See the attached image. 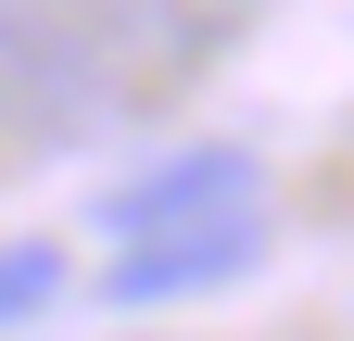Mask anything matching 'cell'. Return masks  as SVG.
<instances>
[{
	"instance_id": "cell-4",
	"label": "cell",
	"mask_w": 354,
	"mask_h": 341,
	"mask_svg": "<svg viewBox=\"0 0 354 341\" xmlns=\"http://www.w3.org/2000/svg\"><path fill=\"white\" fill-rule=\"evenodd\" d=\"M38 304H64V253L51 240H0V329L38 316Z\"/></svg>"
},
{
	"instance_id": "cell-1",
	"label": "cell",
	"mask_w": 354,
	"mask_h": 341,
	"mask_svg": "<svg viewBox=\"0 0 354 341\" xmlns=\"http://www.w3.org/2000/svg\"><path fill=\"white\" fill-rule=\"evenodd\" d=\"M0 114L38 126V139H76V126H102V114H114V76H102L88 13L0 0Z\"/></svg>"
},
{
	"instance_id": "cell-3",
	"label": "cell",
	"mask_w": 354,
	"mask_h": 341,
	"mask_svg": "<svg viewBox=\"0 0 354 341\" xmlns=\"http://www.w3.org/2000/svg\"><path fill=\"white\" fill-rule=\"evenodd\" d=\"M266 253V215H228V228H177V240H140L114 266V304H177V291H228Z\"/></svg>"
},
{
	"instance_id": "cell-5",
	"label": "cell",
	"mask_w": 354,
	"mask_h": 341,
	"mask_svg": "<svg viewBox=\"0 0 354 341\" xmlns=\"http://www.w3.org/2000/svg\"><path fill=\"white\" fill-rule=\"evenodd\" d=\"M140 341H152V329H140Z\"/></svg>"
},
{
	"instance_id": "cell-2",
	"label": "cell",
	"mask_w": 354,
	"mask_h": 341,
	"mask_svg": "<svg viewBox=\"0 0 354 341\" xmlns=\"http://www.w3.org/2000/svg\"><path fill=\"white\" fill-rule=\"evenodd\" d=\"M253 190H266V164H253L241 139H190V152L140 164L102 215H114L127 253H140V240H177V228H228V215H253Z\"/></svg>"
}]
</instances>
